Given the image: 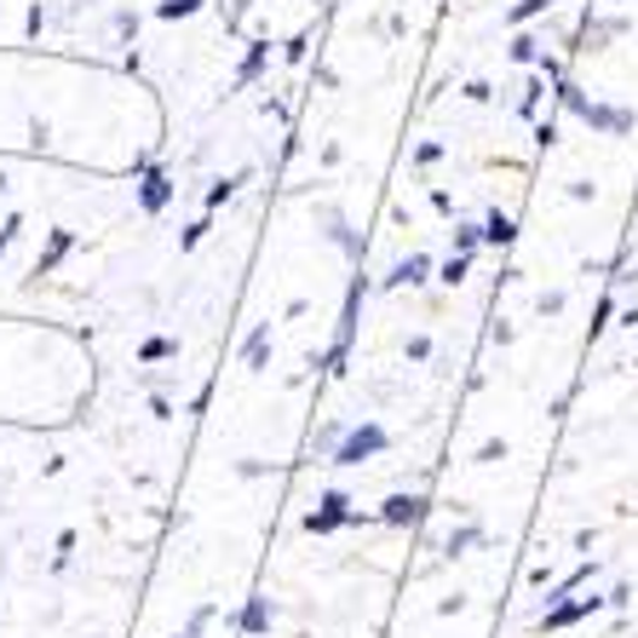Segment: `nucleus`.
Listing matches in <instances>:
<instances>
[{"instance_id":"obj_1","label":"nucleus","mask_w":638,"mask_h":638,"mask_svg":"<svg viewBox=\"0 0 638 638\" xmlns=\"http://www.w3.org/2000/svg\"><path fill=\"white\" fill-rule=\"evenodd\" d=\"M380 449H386V426L362 420L351 438H340V449H333V466H362L368 455H380Z\"/></svg>"},{"instance_id":"obj_10","label":"nucleus","mask_w":638,"mask_h":638,"mask_svg":"<svg viewBox=\"0 0 638 638\" xmlns=\"http://www.w3.org/2000/svg\"><path fill=\"white\" fill-rule=\"evenodd\" d=\"M478 541V529H460V535H449V558H460V547H472Z\"/></svg>"},{"instance_id":"obj_7","label":"nucleus","mask_w":638,"mask_h":638,"mask_svg":"<svg viewBox=\"0 0 638 638\" xmlns=\"http://www.w3.org/2000/svg\"><path fill=\"white\" fill-rule=\"evenodd\" d=\"M484 237H489V242H495V248H507V242H512V237H518V225H512V219H507V213H489V225H484Z\"/></svg>"},{"instance_id":"obj_5","label":"nucleus","mask_w":638,"mask_h":638,"mask_svg":"<svg viewBox=\"0 0 638 638\" xmlns=\"http://www.w3.org/2000/svg\"><path fill=\"white\" fill-rule=\"evenodd\" d=\"M271 627V598H248V610H242V632H265Z\"/></svg>"},{"instance_id":"obj_2","label":"nucleus","mask_w":638,"mask_h":638,"mask_svg":"<svg viewBox=\"0 0 638 638\" xmlns=\"http://www.w3.org/2000/svg\"><path fill=\"white\" fill-rule=\"evenodd\" d=\"M604 604H610V598H564V604H552V610L541 616V632H564V627H576V621H587V616H598L604 610Z\"/></svg>"},{"instance_id":"obj_13","label":"nucleus","mask_w":638,"mask_h":638,"mask_svg":"<svg viewBox=\"0 0 638 638\" xmlns=\"http://www.w3.org/2000/svg\"><path fill=\"white\" fill-rule=\"evenodd\" d=\"M541 7H547V0H524V7H518L512 18H529V12H541Z\"/></svg>"},{"instance_id":"obj_6","label":"nucleus","mask_w":638,"mask_h":638,"mask_svg":"<svg viewBox=\"0 0 638 638\" xmlns=\"http://www.w3.org/2000/svg\"><path fill=\"white\" fill-rule=\"evenodd\" d=\"M167 196H173L167 173H150V179H144V208H150V213H161V208H167Z\"/></svg>"},{"instance_id":"obj_12","label":"nucleus","mask_w":638,"mask_h":638,"mask_svg":"<svg viewBox=\"0 0 638 638\" xmlns=\"http://www.w3.org/2000/svg\"><path fill=\"white\" fill-rule=\"evenodd\" d=\"M460 277H466V253H455V259L443 265V282H460Z\"/></svg>"},{"instance_id":"obj_8","label":"nucleus","mask_w":638,"mask_h":638,"mask_svg":"<svg viewBox=\"0 0 638 638\" xmlns=\"http://www.w3.org/2000/svg\"><path fill=\"white\" fill-rule=\"evenodd\" d=\"M426 271H431V265H426V259L415 253V259H402L397 271H391V282H397V288H402V282H426Z\"/></svg>"},{"instance_id":"obj_9","label":"nucleus","mask_w":638,"mask_h":638,"mask_svg":"<svg viewBox=\"0 0 638 638\" xmlns=\"http://www.w3.org/2000/svg\"><path fill=\"white\" fill-rule=\"evenodd\" d=\"M265 346H271V328H253V333H248V362H253V368L265 362Z\"/></svg>"},{"instance_id":"obj_4","label":"nucleus","mask_w":638,"mask_h":638,"mask_svg":"<svg viewBox=\"0 0 638 638\" xmlns=\"http://www.w3.org/2000/svg\"><path fill=\"white\" fill-rule=\"evenodd\" d=\"M426 507H431L426 495H391L386 507H380V524H391V529H402V524H420V518H426Z\"/></svg>"},{"instance_id":"obj_11","label":"nucleus","mask_w":638,"mask_h":638,"mask_svg":"<svg viewBox=\"0 0 638 638\" xmlns=\"http://www.w3.org/2000/svg\"><path fill=\"white\" fill-rule=\"evenodd\" d=\"M161 357H173V340H150L144 346V362H161Z\"/></svg>"},{"instance_id":"obj_3","label":"nucleus","mask_w":638,"mask_h":638,"mask_svg":"<svg viewBox=\"0 0 638 638\" xmlns=\"http://www.w3.org/2000/svg\"><path fill=\"white\" fill-rule=\"evenodd\" d=\"M346 518H351V500H346L340 489H328V495H322V507L306 518V529H311V535H328V529H340Z\"/></svg>"}]
</instances>
